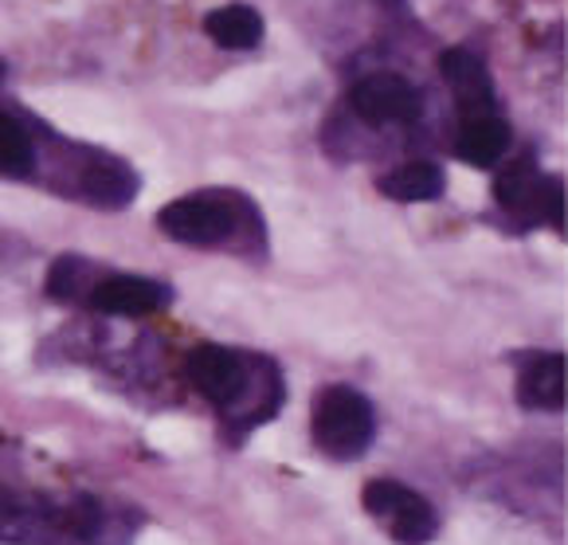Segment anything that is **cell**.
Returning <instances> with one entry per match:
<instances>
[{"instance_id":"cell-1","label":"cell","mask_w":568,"mask_h":545,"mask_svg":"<svg viewBox=\"0 0 568 545\" xmlns=\"http://www.w3.org/2000/svg\"><path fill=\"white\" fill-rule=\"evenodd\" d=\"M184 373L204 401L240 420V428L263 424L283 404V381L267 357H251L227 345H196L184 361Z\"/></svg>"},{"instance_id":"cell-2","label":"cell","mask_w":568,"mask_h":545,"mask_svg":"<svg viewBox=\"0 0 568 545\" xmlns=\"http://www.w3.org/2000/svg\"><path fill=\"white\" fill-rule=\"evenodd\" d=\"M243 220H260L243 196L235 193H193L181 201H169L158 212V228L189 248H220L243 240Z\"/></svg>"},{"instance_id":"cell-3","label":"cell","mask_w":568,"mask_h":545,"mask_svg":"<svg viewBox=\"0 0 568 545\" xmlns=\"http://www.w3.org/2000/svg\"><path fill=\"white\" fill-rule=\"evenodd\" d=\"M310 432L314 444L329 460H361L373 447L376 436V412L365 393L353 385H326L314 396V412H310Z\"/></svg>"},{"instance_id":"cell-4","label":"cell","mask_w":568,"mask_h":545,"mask_svg":"<svg viewBox=\"0 0 568 545\" xmlns=\"http://www.w3.org/2000/svg\"><path fill=\"white\" fill-rule=\"evenodd\" d=\"M494 196L521 224H552L565 228V185L557 176H545L534 158H518L498 173Z\"/></svg>"},{"instance_id":"cell-5","label":"cell","mask_w":568,"mask_h":545,"mask_svg":"<svg viewBox=\"0 0 568 545\" xmlns=\"http://www.w3.org/2000/svg\"><path fill=\"white\" fill-rule=\"evenodd\" d=\"M361 503L388 529V537L400 545H427L435 537V529H439L435 506L424 495H416L412 487L396 483V478H373L361 491Z\"/></svg>"},{"instance_id":"cell-6","label":"cell","mask_w":568,"mask_h":545,"mask_svg":"<svg viewBox=\"0 0 568 545\" xmlns=\"http://www.w3.org/2000/svg\"><path fill=\"white\" fill-rule=\"evenodd\" d=\"M349 102L373 127H408V122L419 118V110H424L416 83H408L396 71H373L361 83H353Z\"/></svg>"},{"instance_id":"cell-7","label":"cell","mask_w":568,"mask_h":545,"mask_svg":"<svg viewBox=\"0 0 568 545\" xmlns=\"http://www.w3.org/2000/svg\"><path fill=\"white\" fill-rule=\"evenodd\" d=\"M99 314H114V319H145V314L165 311L173 302V291H169L161 279H145V275H106L91 286L87 294Z\"/></svg>"},{"instance_id":"cell-8","label":"cell","mask_w":568,"mask_h":545,"mask_svg":"<svg viewBox=\"0 0 568 545\" xmlns=\"http://www.w3.org/2000/svg\"><path fill=\"white\" fill-rule=\"evenodd\" d=\"M138 193V173L114 153L83 150L79 158V196L99 209H125Z\"/></svg>"},{"instance_id":"cell-9","label":"cell","mask_w":568,"mask_h":545,"mask_svg":"<svg viewBox=\"0 0 568 545\" xmlns=\"http://www.w3.org/2000/svg\"><path fill=\"white\" fill-rule=\"evenodd\" d=\"M439 75L447 79V87L455 91V102H459L467 114H490L494 107V79L486 71V63L467 48H447L439 55Z\"/></svg>"},{"instance_id":"cell-10","label":"cell","mask_w":568,"mask_h":545,"mask_svg":"<svg viewBox=\"0 0 568 545\" xmlns=\"http://www.w3.org/2000/svg\"><path fill=\"white\" fill-rule=\"evenodd\" d=\"M518 404H526L534 412L565 408V353H534V357H526L518 377Z\"/></svg>"},{"instance_id":"cell-11","label":"cell","mask_w":568,"mask_h":545,"mask_svg":"<svg viewBox=\"0 0 568 545\" xmlns=\"http://www.w3.org/2000/svg\"><path fill=\"white\" fill-rule=\"evenodd\" d=\"M510 142H514V130H510V122H506V118H498V114H467L455 150H459V158L467 161V165L490 169V165H498L506 153H510Z\"/></svg>"},{"instance_id":"cell-12","label":"cell","mask_w":568,"mask_h":545,"mask_svg":"<svg viewBox=\"0 0 568 545\" xmlns=\"http://www.w3.org/2000/svg\"><path fill=\"white\" fill-rule=\"evenodd\" d=\"M381 193L388 201H404V204H419V201H439L447 193V173L435 161H408V165L393 169L381 181Z\"/></svg>"},{"instance_id":"cell-13","label":"cell","mask_w":568,"mask_h":545,"mask_svg":"<svg viewBox=\"0 0 568 545\" xmlns=\"http://www.w3.org/2000/svg\"><path fill=\"white\" fill-rule=\"evenodd\" d=\"M204 32L227 51H251L263 43V17L247 4H224L204 17Z\"/></svg>"},{"instance_id":"cell-14","label":"cell","mask_w":568,"mask_h":545,"mask_svg":"<svg viewBox=\"0 0 568 545\" xmlns=\"http://www.w3.org/2000/svg\"><path fill=\"white\" fill-rule=\"evenodd\" d=\"M36 173V142L28 127H20L17 118L0 110V176L12 181H28Z\"/></svg>"},{"instance_id":"cell-15","label":"cell","mask_w":568,"mask_h":545,"mask_svg":"<svg viewBox=\"0 0 568 545\" xmlns=\"http://www.w3.org/2000/svg\"><path fill=\"white\" fill-rule=\"evenodd\" d=\"M83 275H87V263L79 260V255H63V260H55L48 271V294L55 302L79 299V291H83Z\"/></svg>"}]
</instances>
